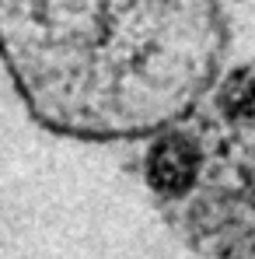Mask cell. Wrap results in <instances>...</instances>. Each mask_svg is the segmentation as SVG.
Masks as SVG:
<instances>
[{"label":"cell","mask_w":255,"mask_h":259,"mask_svg":"<svg viewBox=\"0 0 255 259\" xmlns=\"http://www.w3.org/2000/svg\"><path fill=\"white\" fill-rule=\"evenodd\" d=\"M196 172H199V151L182 137L161 140L154 147V154H150V165H147V175H150L154 189H161L168 196L185 193L196 182Z\"/></svg>","instance_id":"obj_1"},{"label":"cell","mask_w":255,"mask_h":259,"mask_svg":"<svg viewBox=\"0 0 255 259\" xmlns=\"http://www.w3.org/2000/svg\"><path fill=\"white\" fill-rule=\"evenodd\" d=\"M220 105H224L227 116H234V119H255V77L234 74V77L224 84Z\"/></svg>","instance_id":"obj_2"}]
</instances>
